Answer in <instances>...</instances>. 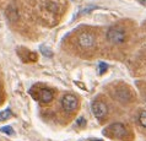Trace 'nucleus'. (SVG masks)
Segmentation results:
<instances>
[{"instance_id": "obj_8", "label": "nucleus", "mask_w": 146, "mask_h": 141, "mask_svg": "<svg viewBox=\"0 0 146 141\" xmlns=\"http://www.w3.org/2000/svg\"><path fill=\"white\" fill-rule=\"evenodd\" d=\"M137 122H139V125H140L141 128L146 129V111L140 112L139 118H137Z\"/></svg>"}, {"instance_id": "obj_9", "label": "nucleus", "mask_w": 146, "mask_h": 141, "mask_svg": "<svg viewBox=\"0 0 146 141\" xmlns=\"http://www.w3.org/2000/svg\"><path fill=\"white\" fill-rule=\"evenodd\" d=\"M11 115H13V113H11L10 109H5V111L0 112V122H5V120L10 119Z\"/></svg>"}, {"instance_id": "obj_13", "label": "nucleus", "mask_w": 146, "mask_h": 141, "mask_svg": "<svg viewBox=\"0 0 146 141\" xmlns=\"http://www.w3.org/2000/svg\"><path fill=\"white\" fill-rule=\"evenodd\" d=\"M78 124H85V120H84L82 118H81L80 120H78Z\"/></svg>"}, {"instance_id": "obj_4", "label": "nucleus", "mask_w": 146, "mask_h": 141, "mask_svg": "<svg viewBox=\"0 0 146 141\" xmlns=\"http://www.w3.org/2000/svg\"><path fill=\"white\" fill-rule=\"evenodd\" d=\"M104 134H108L109 138L112 139H125L128 136V129L124 124L121 123H114L111 126H108V129L104 130Z\"/></svg>"}, {"instance_id": "obj_10", "label": "nucleus", "mask_w": 146, "mask_h": 141, "mask_svg": "<svg viewBox=\"0 0 146 141\" xmlns=\"http://www.w3.org/2000/svg\"><path fill=\"white\" fill-rule=\"evenodd\" d=\"M108 70V65L106 63H100V68H98V74L100 75H103L104 72Z\"/></svg>"}, {"instance_id": "obj_5", "label": "nucleus", "mask_w": 146, "mask_h": 141, "mask_svg": "<svg viewBox=\"0 0 146 141\" xmlns=\"http://www.w3.org/2000/svg\"><path fill=\"white\" fill-rule=\"evenodd\" d=\"M91 109H92L93 115L96 117V119L100 120V122L104 120L107 118V115H108V107L102 99L93 101V103L91 106Z\"/></svg>"}, {"instance_id": "obj_14", "label": "nucleus", "mask_w": 146, "mask_h": 141, "mask_svg": "<svg viewBox=\"0 0 146 141\" xmlns=\"http://www.w3.org/2000/svg\"><path fill=\"white\" fill-rule=\"evenodd\" d=\"M137 1L141 3V4H143V5H145V6H146V0H137Z\"/></svg>"}, {"instance_id": "obj_12", "label": "nucleus", "mask_w": 146, "mask_h": 141, "mask_svg": "<svg viewBox=\"0 0 146 141\" xmlns=\"http://www.w3.org/2000/svg\"><path fill=\"white\" fill-rule=\"evenodd\" d=\"M40 52H42V53L46 55V56H52V55H53V53H52L50 50H47L46 49V47H40Z\"/></svg>"}, {"instance_id": "obj_6", "label": "nucleus", "mask_w": 146, "mask_h": 141, "mask_svg": "<svg viewBox=\"0 0 146 141\" xmlns=\"http://www.w3.org/2000/svg\"><path fill=\"white\" fill-rule=\"evenodd\" d=\"M62 107L66 113H74L79 108V99L74 95H65L62 98Z\"/></svg>"}, {"instance_id": "obj_11", "label": "nucleus", "mask_w": 146, "mask_h": 141, "mask_svg": "<svg viewBox=\"0 0 146 141\" xmlns=\"http://www.w3.org/2000/svg\"><path fill=\"white\" fill-rule=\"evenodd\" d=\"M0 131H1V132H5V134H7V135H14V134H15L14 129L11 128V126H4V128L0 129Z\"/></svg>"}, {"instance_id": "obj_7", "label": "nucleus", "mask_w": 146, "mask_h": 141, "mask_svg": "<svg viewBox=\"0 0 146 141\" xmlns=\"http://www.w3.org/2000/svg\"><path fill=\"white\" fill-rule=\"evenodd\" d=\"M32 96H33L35 98L39 99L42 103H50L52 101H53V98H54L53 91L49 90V88H39L37 95L33 93Z\"/></svg>"}, {"instance_id": "obj_3", "label": "nucleus", "mask_w": 146, "mask_h": 141, "mask_svg": "<svg viewBox=\"0 0 146 141\" xmlns=\"http://www.w3.org/2000/svg\"><path fill=\"white\" fill-rule=\"evenodd\" d=\"M76 41H78V46L82 50H92L96 46V37L92 32H81Z\"/></svg>"}, {"instance_id": "obj_2", "label": "nucleus", "mask_w": 146, "mask_h": 141, "mask_svg": "<svg viewBox=\"0 0 146 141\" xmlns=\"http://www.w3.org/2000/svg\"><path fill=\"white\" fill-rule=\"evenodd\" d=\"M107 39L114 46H120L127 41V33L121 27H111L107 32Z\"/></svg>"}, {"instance_id": "obj_16", "label": "nucleus", "mask_w": 146, "mask_h": 141, "mask_svg": "<svg viewBox=\"0 0 146 141\" xmlns=\"http://www.w3.org/2000/svg\"><path fill=\"white\" fill-rule=\"evenodd\" d=\"M96 141H97V140H96Z\"/></svg>"}, {"instance_id": "obj_1", "label": "nucleus", "mask_w": 146, "mask_h": 141, "mask_svg": "<svg viewBox=\"0 0 146 141\" xmlns=\"http://www.w3.org/2000/svg\"><path fill=\"white\" fill-rule=\"evenodd\" d=\"M113 97L118 101V102L127 104V103H130L134 99V95L128 86H125V85H119V86L113 88Z\"/></svg>"}, {"instance_id": "obj_15", "label": "nucleus", "mask_w": 146, "mask_h": 141, "mask_svg": "<svg viewBox=\"0 0 146 141\" xmlns=\"http://www.w3.org/2000/svg\"><path fill=\"white\" fill-rule=\"evenodd\" d=\"M0 103H1V97H0Z\"/></svg>"}]
</instances>
